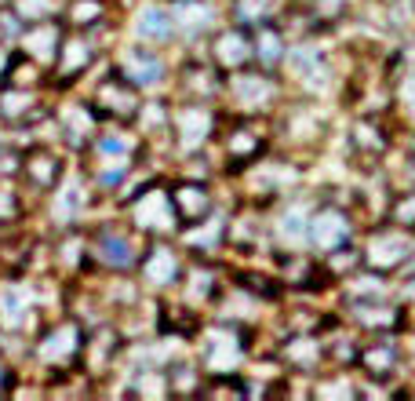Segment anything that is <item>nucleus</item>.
Masks as SVG:
<instances>
[{"label": "nucleus", "mask_w": 415, "mask_h": 401, "mask_svg": "<svg viewBox=\"0 0 415 401\" xmlns=\"http://www.w3.org/2000/svg\"><path fill=\"white\" fill-rule=\"evenodd\" d=\"M120 77L124 80H132L135 88H149L164 77V66H161V58H157L153 51H142L135 48L132 55H127V63L120 66Z\"/></svg>", "instance_id": "nucleus-1"}, {"label": "nucleus", "mask_w": 415, "mask_h": 401, "mask_svg": "<svg viewBox=\"0 0 415 401\" xmlns=\"http://www.w3.org/2000/svg\"><path fill=\"white\" fill-rule=\"evenodd\" d=\"M95 256H99L106 266H117V270H124V266H132V263H135L132 241H127L124 234H113V230H103L99 244H95Z\"/></svg>", "instance_id": "nucleus-2"}, {"label": "nucleus", "mask_w": 415, "mask_h": 401, "mask_svg": "<svg viewBox=\"0 0 415 401\" xmlns=\"http://www.w3.org/2000/svg\"><path fill=\"white\" fill-rule=\"evenodd\" d=\"M106 15V0H77L73 11H70V22L73 26H84V19H95L99 22Z\"/></svg>", "instance_id": "nucleus-3"}, {"label": "nucleus", "mask_w": 415, "mask_h": 401, "mask_svg": "<svg viewBox=\"0 0 415 401\" xmlns=\"http://www.w3.org/2000/svg\"><path fill=\"white\" fill-rule=\"evenodd\" d=\"M8 380H11V376H8V368L0 365V390H8Z\"/></svg>", "instance_id": "nucleus-4"}]
</instances>
